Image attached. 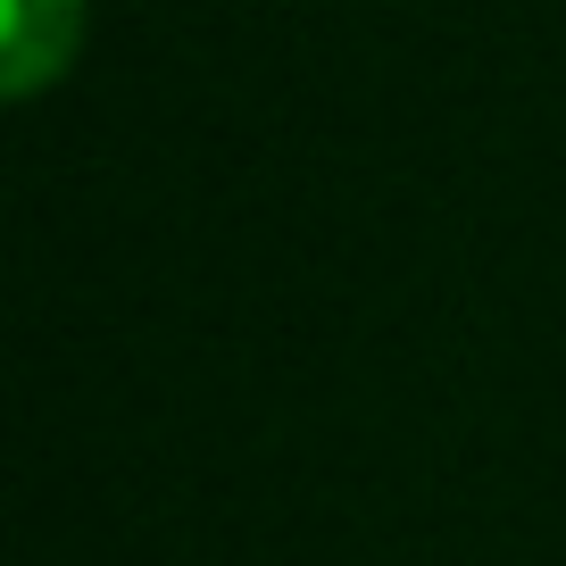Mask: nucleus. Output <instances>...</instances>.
<instances>
[{"label":"nucleus","instance_id":"obj_1","mask_svg":"<svg viewBox=\"0 0 566 566\" xmlns=\"http://www.w3.org/2000/svg\"><path fill=\"white\" fill-rule=\"evenodd\" d=\"M84 51V0H9L0 25V92L9 101H42Z\"/></svg>","mask_w":566,"mask_h":566}]
</instances>
